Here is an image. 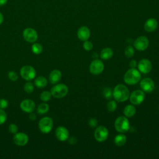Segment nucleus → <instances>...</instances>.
Masks as SVG:
<instances>
[{
  "instance_id": "obj_1",
  "label": "nucleus",
  "mask_w": 159,
  "mask_h": 159,
  "mask_svg": "<svg viewBox=\"0 0 159 159\" xmlns=\"http://www.w3.org/2000/svg\"><path fill=\"white\" fill-rule=\"evenodd\" d=\"M113 98L117 102H124L129 98L130 93L128 88L124 84H119L115 86L113 91Z\"/></svg>"
},
{
  "instance_id": "obj_2",
  "label": "nucleus",
  "mask_w": 159,
  "mask_h": 159,
  "mask_svg": "<svg viewBox=\"0 0 159 159\" xmlns=\"http://www.w3.org/2000/svg\"><path fill=\"white\" fill-rule=\"evenodd\" d=\"M140 79L141 75L139 71L132 68L128 70L124 76V80L125 83L129 85H134L137 83Z\"/></svg>"
},
{
  "instance_id": "obj_3",
  "label": "nucleus",
  "mask_w": 159,
  "mask_h": 159,
  "mask_svg": "<svg viewBox=\"0 0 159 159\" xmlns=\"http://www.w3.org/2000/svg\"><path fill=\"white\" fill-rule=\"evenodd\" d=\"M116 130L120 133H125L130 129V123L127 117L120 116L116 119L114 123Z\"/></svg>"
},
{
  "instance_id": "obj_4",
  "label": "nucleus",
  "mask_w": 159,
  "mask_h": 159,
  "mask_svg": "<svg viewBox=\"0 0 159 159\" xmlns=\"http://www.w3.org/2000/svg\"><path fill=\"white\" fill-rule=\"evenodd\" d=\"M68 92V88L65 84L60 83L53 86L50 91L52 96L56 98H61L65 97Z\"/></svg>"
},
{
  "instance_id": "obj_5",
  "label": "nucleus",
  "mask_w": 159,
  "mask_h": 159,
  "mask_svg": "<svg viewBox=\"0 0 159 159\" xmlns=\"http://www.w3.org/2000/svg\"><path fill=\"white\" fill-rule=\"evenodd\" d=\"M21 77L27 81L34 80L36 76V71L35 68L30 65H25L22 66L20 70Z\"/></svg>"
},
{
  "instance_id": "obj_6",
  "label": "nucleus",
  "mask_w": 159,
  "mask_h": 159,
  "mask_svg": "<svg viewBox=\"0 0 159 159\" xmlns=\"http://www.w3.org/2000/svg\"><path fill=\"white\" fill-rule=\"evenodd\" d=\"M53 127V120L49 117H42L39 122V128L43 134L49 133Z\"/></svg>"
},
{
  "instance_id": "obj_7",
  "label": "nucleus",
  "mask_w": 159,
  "mask_h": 159,
  "mask_svg": "<svg viewBox=\"0 0 159 159\" xmlns=\"http://www.w3.org/2000/svg\"><path fill=\"white\" fill-rule=\"evenodd\" d=\"M145 95L142 90L137 89L134 91L129 96L130 102L134 105L140 104L145 99Z\"/></svg>"
},
{
  "instance_id": "obj_8",
  "label": "nucleus",
  "mask_w": 159,
  "mask_h": 159,
  "mask_svg": "<svg viewBox=\"0 0 159 159\" xmlns=\"http://www.w3.org/2000/svg\"><path fill=\"white\" fill-rule=\"evenodd\" d=\"M108 134L109 132L107 128L104 126L99 125L96 129L94 135L95 139L97 141L101 142L105 141L107 139Z\"/></svg>"
},
{
  "instance_id": "obj_9",
  "label": "nucleus",
  "mask_w": 159,
  "mask_h": 159,
  "mask_svg": "<svg viewBox=\"0 0 159 159\" xmlns=\"http://www.w3.org/2000/svg\"><path fill=\"white\" fill-rule=\"evenodd\" d=\"M104 68V63L102 61L98 59H95L90 63L89 71L94 75H98L102 72Z\"/></svg>"
},
{
  "instance_id": "obj_10",
  "label": "nucleus",
  "mask_w": 159,
  "mask_h": 159,
  "mask_svg": "<svg viewBox=\"0 0 159 159\" xmlns=\"http://www.w3.org/2000/svg\"><path fill=\"white\" fill-rule=\"evenodd\" d=\"M22 36L24 40L30 43H34L38 38L36 30L32 28H26L22 32Z\"/></svg>"
},
{
  "instance_id": "obj_11",
  "label": "nucleus",
  "mask_w": 159,
  "mask_h": 159,
  "mask_svg": "<svg viewBox=\"0 0 159 159\" xmlns=\"http://www.w3.org/2000/svg\"><path fill=\"white\" fill-rule=\"evenodd\" d=\"M149 45V41L147 37L140 36L134 42V47L139 51H143L147 48Z\"/></svg>"
},
{
  "instance_id": "obj_12",
  "label": "nucleus",
  "mask_w": 159,
  "mask_h": 159,
  "mask_svg": "<svg viewBox=\"0 0 159 159\" xmlns=\"http://www.w3.org/2000/svg\"><path fill=\"white\" fill-rule=\"evenodd\" d=\"M140 86L143 92L150 93L155 88V83L151 78H145L141 80Z\"/></svg>"
},
{
  "instance_id": "obj_13",
  "label": "nucleus",
  "mask_w": 159,
  "mask_h": 159,
  "mask_svg": "<svg viewBox=\"0 0 159 159\" xmlns=\"http://www.w3.org/2000/svg\"><path fill=\"white\" fill-rule=\"evenodd\" d=\"M13 141L18 146H24L29 141V137L25 133L17 132L13 137Z\"/></svg>"
},
{
  "instance_id": "obj_14",
  "label": "nucleus",
  "mask_w": 159,
  "mask_h": 159,
  "mask_svg": "<svg viewBox=\"0 0 159 159\" xmlns=\"http://www.w3.org/2000/svg\"><path fill=\"white\" fill-rule=\"evenodd\" d=\"M137 66L139 71L145 74L149 73L152 68V63L150 62V61L146 58H143L140 60L137 65Z\"/></svg>"
},
{
  "instance_id": "obj_15",
  "label": "nucleus",
  "mask_w": 159,
  "mask_h": 159,
  "mask_svg": "<svg viewBox=\"0 0 159 159\" xmlns=\"http://www.w3.org/2000/svg\"><path fill=\"white\" fill-rule=\"evenodd\" d=\"M20 107L24 112L30 113L34 111L35 104L34 101L29 99H26L20 102Z\"/></svg>"
},
{
  "instance_id": "obj_16",
  "label": "nucleus",
  "mask_w": 159,
  "mask_h": 159,
  "mask_svg": "<svg viewBox=\"0 0 159 159\" xmlns=\"http://www.w3.org/2000/svg\"><path fill=\"white\" fill-rule=\"evenodd\" d=\"M55 135L58 140L64 142L68 139L69 132L66 127L63 126H59L56 129Z\"/></svg>"
},
{
  "instance_id": "obj_17",
  "label": "nucleus",
  "mask_w": 159,
  "mask_h": 159,
  "mask_svg": "<svg viewBox=\"0 0 159 159\" xmlns=\"http://www.w3.org/2000/svg\"><path fill=\"white\" fill-rule=\"evenodd\" d=\"M77 36L81 41L88 40L90 37V30L86 26L80 27L77 31Z\"/></svg>"
},
{
  "instance_id": "obj_18",
  "label": "nucleus",
  "mask_w": 159,
  "mask_h": 159,
  "mask_svg": "<svg viewBox=\"0 0 159 159\" xmlns=\"http://www.w3.org/2000/svg\"><path fill=\"white\" fill-rule=\"evenodd\" d=\"M158 27V22L154 18L148 19L144 24V29L148 32L155 31Z\"/></svg>"
},
{
  "instance_id": "obj_19",
  "label": "nucleus",
  "mask_w": 159,
  "mask_h": 159,
  "mask_svg": "<svg viewBox=\"0 0 159 159\" xmlns=\"http://www.w3.org/2000/svg\"><path fill=\"white\" fill-rule=\"evenodd\" d=\"M61 77V71L57 69L53 70L50 72L49 75V76H48L49 81L50 82V83L53 84H57L60 80Z\"/></svg>"
},
{
  "instance_id": "obj_20",
  "label": "nucleus",
  "mask_w": 159,
  "mask_h": 159,
  "mask_svg": "<svg viewBox=\"0 0 159 159\" xmlns=\"http://www.w3.org/2000/svg\"><path fill=\"white\" fill-rule=\"evenodd\" d=\"M113 55V51L112 48L107 47L103 48L100 53V57L101 59L106 60L110 59Z\"/></svg>"
},
{
  "instance_id": "obj_21",
  "label": "nucleus",
  "mask_w": 159,
  "mask_h": 159,
  "mask_svg": "<svg viewBox=\"0 0 159 159\" xmlns=\"http://www.w3.org/2000/svg\"><path fill=\"white\" fill-rule=\"evenodd\" d=\"M136 109L134 106L132 104L127 105L124 109V114L127 117H132L135 114Z\"/></svg>"
},
{
  "instance_id": "obj_22",
  "label": "nucleus",
  "mask_w": 159,
  "mask_h": 159,
  "mask_svg": "<svg viewBox=\"0 0 159 159\" xmlns=\"http://www.w3.org/2000/svg\"><path fill=\"white\" fill-rule=\"evenodd\" d=\"M35 86L39 88H43L47 84V80L43 76H38L35 79L34 81Z\"/></svg>"
},
{
  "instance_id": "obj_23",
  "label": "nucleus",
  "mask_w": 159,
  "mask_h": 159,
  "mask_svg": "<svg viewBox=\"0 0 159 159\" xmlns=\"http://www.w3.org/2000/svg\"><path fill=\"white\" fill-rule=\"evenodd\" d=\"M127 141L126 136L124 134H120L116 135L114 138V143L117 146H123Z\"/></svg>"
},
{
  "instance_id": "obj_24",
  "label": "nucleus",
  "mask_w": 159,
  "mask_h": 159,
  "mask_svg": "<svg viewBox=\"0 0 159 159\" xmlns=\"http://www.w3.org/2000/svg\"><path fill=\"white\" fill-rule=\"evenodd\" d=\"M49 110V106L45 102L41 103L39 104L37 109V112L39 114H44L47 113Z\"/></svg>"
},
{
  "instance_id": "obj_25",
  "label": "nucleus",
  "mask_w": 159,
  "mask_h": 159,
  "mask_svg": "<svg viewBox=\"0 0 159 159\" xmlns=\"http://www.w3.org/2000/svg\"><path fill=\"white\" fill-rule=\"evenodd\" d=\"M32 52L35 55H39L42 52L43 47L42 45L39 43H34L31 47Z\"/></svg>"
},
{
  "instance_id": "obj_26",
  "label": "nucleus",
  "mask_w": 159,
  "mask_h": 159,
  "mask_svg": "<svg viewBox=\"0 0 159 159\" xmlns=\"http://www.w3.org/2000/svg\"><path fill=\"white\" fill-rule=\"evenodd\" d=\"M102 94L104 97L107 99H111V98L113 97L112 90L109 87H106L103 89Z\"/></svg>"
},
{
  "instance_id": "obj_27",
  "label": "nucleus",
  "mask_w": 159,
  "mask_h": 159,
  "mask_svg": "<svg viewBox=\"0 0 159 159\" xmlns=\"http://www.w3.org/2000/svg\"><path fill=\"white\" fill-rule=\"evenodd\" d=\"M51 97H52L51 93L49 91H43L40 95V99L43 102H47V101H50L51 99Z\"/></svg>"
},
{
  "instance_id": "obj_28",
  "label": "nucleus",
  "mask_w": 159,
  "mask_h": 159,
  "mask_svg": "<svg viewBox=\"0 0 159 159\" xmlns=\"http://www.w3.org/2000/svg\"><path fill=\"white\" fill-rule=\"evenodd\" d=\"M24 91L27 93H31L34 90V85L31 82H27L24 86Z\"/></svg>"
},
{
  "instance_id": "obj_29",
  "label": "nucleus",
  "mask_w": 159,
  "mask_h": 159,
  "mask_svg": "<svg viewBox=\"0 0 159 159\" xmlns=\"http://www.w3.org/2000/svg\"><path fill=\"white\" fill-rule=\"evenodd\" d=\"M134 49L132 46H127L124 51L125 55L128 58H130L132 57H133V55H134Z\"/></svg>"
},
{
  "instance_id": "obj_30",
  "label": "nucleus",
  "mask_w": 159,
  "mask_h": 159,
  "mask_svg": "<svg viewBox=\"0 0 159 159\" xmlns=\"http://www.w3.org/2000/svg\"><path fill=\"white\" fill-rule=\"evenodd\" d=\"M117 107V104L115 101L111 100L107 104V108L109 111L114 112Z\"/></svg>"
},
{
  "instance_id": "obj_31",
  "label": "nucleus",
  "mask_w": 159,
  "mask_h": 159,
  "mask_svg": "<svg viewBox=\"0 0 159 159\" xmlns=\"http://www.w3.org/2000/svg\"><path fill=\"white\" fill-rule=\"evenodd\" d=\"M7 119V114L6 112L2 109L0 108V125L3 124Z\"/></svg>"
},
{
  "instance_id": "obj_32",
  "label": "nucleus",
  "mask_w": 159,
  "mask_h": 159,
  "mask_svg": "<svg viewBox=\"0 0 159 159\" xmlns=\"http://www.w3.org/2000/svg\"><path fill=\"white\" fill-rule=\"evenodd\" d=\"M8 78L9 79L12 81H16L17 80L19 76L17 74V73H16L15 71H11L8 73Z\"/></svg>"
},
{
  "instance_id": "obj_33",
  "label": "nucleus",
  "mask_w": 159,
  "mask_h": 159,
  "mask_svg": "<svg viewBox=\"0 0 159 159\" xmlns=\"http://www.w3.org/2000/svg\"><path fill=\"white\" fill-rule=\"evenodd\" d=\"M9 132L12 134H15L17 132L18 130V127L15 124H11L9 127H8Z\"/></svg>"
},
{
  "instance_id": "obj_34",
  "label": "nucleus",
  "mask_w": 159,
  "mask_h": 159,
  "mask_svg": "<svg viewBox=\"0 0 159 159\" xmlns=\"http://www.w3.org/2000/svg\"><path fill=\"white\" fill-rule=\"evenodd\" d=\"M93 43H92L91 42H89V41H88V40L84 41V43H83V48H84L86 50H87V51L91 50L93 48Z\"/></svg>"
},
{
  "instance_id": "obj_35",
  "label": "nucleus",
  "mask_w": 159,
  "mask_h": 159,
  "mask_svg": "<svg viewBox=\"0 0 159 159\" xmlns=\"http://www.w3.org/2000/svg\"><path fill=\"white\" fill-rule=\"evenodd\" d=\"M8 101L5 99H0V108L1 109H5L8 106Z\"/></svg>"
},
{
  "instance_id": "obj_36",
  "label": "nucleus",
  "mask_w": 159,
  "mask_h": 159,
  "mask_svg": "<svg viewBox=\"0 0 159 159\" xmlns=\"http://www.w3.org/2000/svg\"><path fill=\"white\" fill-rule=\"evenodd\" d=\"M88 124L91 127H94L98 124V120L95 118H91L88 121Z\"/></svg>"
},
{
  "instance_id": "obj_37",
  "label": "nucleus",
  "mask_w": 159,
  "mask_h": 159,
  "mask_svg": "<svg viewBox=\"0 0 159 159\" xmlns=\"http://www.w3.org/2000/svg\"><path fill=\"white\" fill-rule=\"evenodd\" d=\"M137 65V63L136 61V60H132L130 61L129 63V66L130 68H135Z\"/></svg>"
},
{
  "instance_id": "obj_38",
  "label": "nucleus",
  "mask_w": 159,
  "mask_h": 159,
  "mask_svg": "<svg viewBox=\"0 0 159 159\" xmlns=\"http://www.w3.org/2000/svg\"><path fill=\"white\" fill-rule=\"evenodd\" d=\"M29 119L31 120H34L36 119V116L35 114L32 113V112H30V114H29Z\"/></svg>"
},
{
  "instance_id": "obj_39",
  "label": "nucleus",
  "mask_w": 159,
  "mask_h": 159,
  "mask_svg": "<svg viewBox=\"0 0 159 159\" xmlns=\"http://www.w3.org/2000/svg\"><path fill=\"white\" fill-rule=\"evenodd\" d=\"M7 2V0H0V6L5 5Z\"/></svg>"
},
{
  "instance_id": "obj_40",
  "label": "nucleus",
  "mask_w": 159,
  "mask_h": 159,
  "mask_svg": "<svg viewBox=\"0 0 159 159\" xmlns=\"http://www.w3.org/2000/svg\"><path fill=\"white\" fill-rule=\"evenodd\" d=\"M3 20H4V17H3V15L2 14L1 12H0V25L3 22Z\"/></svg>"
}]
</instances>
